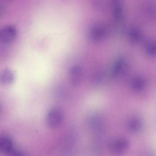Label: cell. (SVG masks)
I'll use <instances>...</instances> for the list:
<instances>
[{"label": "cell", "mask_w": 156, "mask_h": 156, "mask_svg": "<svg viewBox=\"0 0 156 156\" xmlns=\"http://www.w3.org/2000/svg\"><path fill=\"white\" fill-rule=\"evenodd\" d=\"M83 71L82 67L78 64H75L70 67L69 70V79L71 83L76 86L81 82Z\"/></svg>", "instance_id": "obj_2"}, {"label": "cell", "mask_w": 156, "mask_h": 156, "mask_svg": "<svg viewBox=\"0 0 156 156\" xmlns=\"http://www.w3.org/2000/svg\"><path fill=\"white\" fill-rule=\"evenodd\" d=\"M15 149L13 141L9 136L0 135V152L9 155Z\"/></svg>", "instance_id": "obj_3"}, {"label": "cell", "mask_w": 156, "mask_h": 156, "mask_svg": "<svg viewBox=\"0 0 156 156\" xmlns=\"http://www.w3.org/2000/svg\"><path fill=\"white\" fill-rule=\"evenodd\" d=\"M1 80L5 83H9L12 80L13 74L9 69L4 70L1 73Z\"/></svg>", "instance_id": "obj_5"}, {"label": "cell", "mask_w": 156, "mask_h": 156, "mask_svg": "<svg viewBox=\"0 0 156 156\" xmlns=\"http://www.w3.org/2000/svg\"><path fill=\"white\" fill-rule=\"evenodd\" d=\"M15 28L11 26H7L0 30V40L4 43H9L13 41L16 37Z\"/></svg>", "instance_id": "obj_4"}, {"label": "cell", "mask_w": 156, "mask_h": 156, "mask_svg": "<svg viewBox=\"0 0 156 156\" xmlns=\"http://www.w3.org/2000/svg\"><path fill=\"white\" fill-rule=\"evenodd\" d=\"M9 156H25L23 153L20 151L17 150L15 148L8 155Z\"/></svg>", "instance_id": "obj_6"}, {"label": "cell", "mask_w": 156, "mask_h": 156, "mask_svg": "<svg viewBox=\"0 0 156 156\" xmlns=\"http://www.w3.org/2000/svg\"><path fill=\"white\" fill-rule=\"evenodd\" d=\"M63 114L59 109L54 108L50 109L46 116L47 125L51 128H56L59 126L63 120Z\"/></svg>", "instance_id": "obj_1"}]
</instances>
